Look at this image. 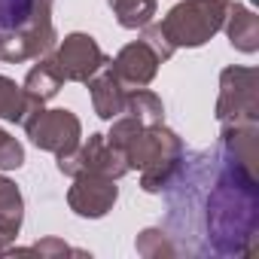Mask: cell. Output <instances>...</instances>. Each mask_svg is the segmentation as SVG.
<instances>
[{
  "instance_id": "obj_1",
  "label": "cell",
  "mask_w": 259,
  "mask_h": 259,
  "mask_svg": "<svg viewBox=\"0 0 259 259\" xmlns=\"http://www.w3.org/2000/svg\"><path fill=\"white\" fill-rule=\"evenodd\" d=\"M207 244L220 256H247L259 232V180L256 168L223 156L220 177L204 210Z\"/></svg>"
},
{
  "instance_id": "obj_2",
  "label": "cell",
  "mask_w": 259,
  "mask_h": 259,
  "mask_svg": "<svg viewBox=\"0 0 259 259\" xmlns=\"http://www.w3.org/2000/svg\"><path fill=\"white\" fill-rule=\"evenodd\" d=\"M125 159L132 171H141V189L159 195L168 186H174L183 168V141L165 122L144 125L135 141L125 147Z\"/></svg>"
},
{
  "instance_id": "obj_3",
  "label": "cell",
  "mask_w": 259,
  "mask_h": 259,
  "mask_svg": "<svg viewBox=\"0 0 259 259\" xmlns=\"http://www.w3.org/2000/svg\"><path fill=\"white\" fill-rule=\"evenodd\" d=\"M229 4L232 0H180L159 25L174 49H198L223 31Z\"/></svg>"
},
{
  "instance_id": "obj_4",
  "label": "cell",
  "mask_w": 259,
  "mask_h": 259,
  "mask_svg": "<svg viewBox=\"0 0 259 259\" xmlns=\"http://www.w3.org/2000/svg\"><path fill=\"white\" fill-rule=\"evenodd\" d=\"M220 128L256 125L259 122V70L256 67H223L217 98Z\"/></svg>"
},
{
  "instance_id": "obj_5",
  "label": "cell",
  "mask_w": 259,
  "mask_h": 259,
  "mask_svg": "<svg viewBox=\"0 0 259 259\" xmlns=\"http://www.w3.org/2000/svg\"><path fill=\"white\" fill-rule=\"evenodd\" d=\"M25 135L31 138V144L43 153H52V156H64L70 150L79 147L82 141V122L73 110H64V107H55V110H46L40 107L34 116L25 119Z\"/></svg>"
},
{
  "instance_id": "obj_6",
  "label": "cell",
  "mask_w": 259,
  "mask_h": 259,
  "mask_svg": "<svg viewBox=\"0 0 259 259\" xmlns=\"http://www.w3.org/2000/svg\"><path fill=\"white\" fill-rule=\"evenodd\" d=\"M55 168L64 177L95 171V174H104V177H113V180H122L132 171L128 168V159H125V150L113 147L104 135H89V141H79L76 150H70L64 156H55Z\"/></svg>"
},
{
  "instance_id": "obj_7",
  "label": "cell",
  "mask_w": 259,
  "mask_h": 259,
  "mask_svg": "<svg viewBox=\"0 0 259 259\" xmlns=\"http://www.w3.org/2000/svg\"><path fill=\"white\" fill-rule=\"evenodd\" d=\"M52 55H55V61L64 73V82H82V85L110 61L101 52L98 40L92 34H82V31H73L64 40H58Z\"/></svg>"
},
{
  "instance_id": "obj_8",
  "label": "cell",
  "mask_w": 259,
  "mask_h": 259,
  "mask_svg": "<svg viewBox=\"0 0 259 259\" xmlns=\"http://www.w3.org/2000/svg\"><path fill=\"white\" fill-rule=\"evenodd\" d=\"M70 180H73V186L67 189V204H70V210L76 217H82V220H101V217H107L116 207L119 186H116L113 177L85 171V174H76Z\"/></svg>"
},
{
  "instance_id": "obj_9",
  "label": "cell",
  "mask_w": 259,
  "mask_h": 259,
  "mask_svg": "<svg viewBox=\"0 0 259 259\" xmlns=\"http://www.w3.org/2000/svg\"><path fill=\"white\" fill-rule=\"evenodd\" d=\"M58 43L55 22H37L10 34H0V61L7 64H25L37 61L40 55H49Z\"/></svg>"
},
{
  "instance_id": "obj_10",
  "label": "cell",
  "mask_w": 259,
  "mask_h": 259,
  "mask_svg": "<svg viewBox=\"0 0 259 259\" xmlns=\"http://www.w3.org/2000/svg\"><path fill=\"white\" fill-rule=\"evenodd\" d=\"M159 64L162 58L144 43V40H132V43H125L116 58H110V67L116 73V79L125 85V89H147L156 73H159Z\"/></svg>"
},
{
  "instance_id": "obj_11",
  "label": "cell",
  "mask_w": 259,
  "mask_h": 259,
  "mask_svg": "<svg viewBox=\"0 0 259 259\" xmlns=\"http://www.w3.org/2000/svg\"><path fill=\"white\" fill-rule=\"evenodd\" d=\"M89 85V95H92V107H95V113L101 116V119H116L122 110H125V85L116 79V73H113V67H110V61L85 82Z\"/></svg>"
},
{
  "instance_id": "obj_12",
  "label": "cell",
  "mask_w": 259,
  "mask_h": 259,
  "mask_svg": "<svg viewBox=\"0 0 259 259\" xmlns=\"http://www.w3.org/2000/svg\"><path fill=\"white\" fill-rule=\"evenodd\" d=\"M223 31H226V37H229V43H232L235 52H244V55L259 52V19H256V13L250 7L229 4Z\"/></svg>"
},
{
  "instance_id": "obj_13",
  "label": "cell",
  "mask_w": 259,
  "mask_h": 259,
  "mask_svg": "<svg viewBox=\"0 0 259 259\" xmlns=\"http://www.w3.org/2000/svg\"><path fill=\"white\" fill-rule=\"evenodd\" d=\"M61 85H64V73H61V67H58V61H55V55L49 52V55H40L37 58V64L28 70V76H25V95L28 98H34V101H40V104H46V101H52L58 92H61Z\"/></svg>"
},
{
  "instance_id": "obj_14",
  "label": "cell",
  "mask_w": 259,
  "mask_h": 259,
  "mask_svg": "<svg viewBox=\"0 0 259 259\" xmlns=\"http://www.w3.org/2000/svg\"><path fill=\"white\" fill-rule=\"evenodd\" d=\"M37 22H52V4L46 0H0V34Z\"/></svg>"
},
{
  "instance_id": "obj_15",
  "label": "cell",
  "mask_w": 259,
  "mask_h": 259,
  "mask_svg": "<svg viewBox=\"0 0 259 259\" xmlns=\"http://www.w3.org/2000/svg\"><path fill=\"white\" fill-rule=\"evenodd\" d=\"M40 107H46V104L28 98L25 89H22L16 79H10V76L0 73V119L16 122V125H25V119L34 116Z\"/></svg>"
},
{
  "instance_id": "obj_16",
  "label": "cell",
  "mask_w": 259,
  "mask_h": 259,
  "mask_svg": "<svg viewBox=\"0 0 259 259\" xmlns=\"http://www.w3.org/2000/svg\"><path fill=\"white\" fill-rule=\"evenodd\" d=\"M25 223V198L22 189L16 186V180L7 177V171H0V226L7 232L19 235Z\"/></svg>"
},
{
  "instance_id": "obj_17",
  "label": "cell",
  "mask_w": 259,
  "mask_h": 259,
  "mask_svg": "<svg viewBox=\"0 0 259 259\" xmlns=\"http://www.w3.org/2000/svg\"><path fill=\"white\" fill-rule=\"evenodd\" d=\"M122 113L135 116L141 125H159V122H165V104L150 89H128L125 92V110Z\"/></svg>"
},
{
  "instance_id": "obj_18",
  "label": "cell",
  "mask_w": 259,
  "mask_h": 259,
  "mask_svg": "<svg viewBox=\"0 0 259 259\" xmlns=\"http://www.w3.org/2000/svg\"><path fill=\"white\" fill-rule=\"evenodd\" d=\"M110 10H113L119 28H125V31H141L144 25L153 22L159 4H156V0H119V4H113Z\"/></svg>"
},
{
  "instance_id": "obj_19",
  "label": "cell",
  "mask_w": 259,
  "mask_h": 259,
  "mask_svg": "<svg viewBox=\"0 0 259 259\" xmlns=\"http://www.w3.org/2000/svg\"><path fill=\"white\" fill-rule=\"evenodd\" d=\"M138 253L147 256V259H156V256H174L177 247L171 244L168 232H162V229H144L138 235Z\"/></svg>"
},
{
  "instance_id": "obj_20",
  "label": "cell",
  "mask_w": 259,
  "mask_h": 259,
  "mask_svg": "<svg viewBox=\"0 0 259 259\" xmlns=\"http://www.w3.org/2000/svg\"><path fill=\"white\" fill-rule=\"evenodd\" d=\"M141 128H144V125H141V122H138L135 116H128V113H119L116 119H110V132H107L104 138H107V141H110L113 147L125 150L128 144L135 141V135L141 132Z\"/></svg>"
},
{
  "instance_id": "obj_21",
  "label": "cell",
  "mask_w": 259,
  "mask_h": 259,
  "mask_svg": "<svg viewBox=\"0 0 259 259\" xmlns=\"http://www.w3.org/2000/svg\"><path fill=\"white\" fill-rule=\"evenodd\" d=\"M25 165V147L10 132L0 135V171H19Z\"/></svg>"
},
{
  "instance_id": "obj_22",
  "label": "cell",
  "mask_w": 259,
  "mask_h": 259,
  "mask_svg": "<svg viewBox=\"0 0 259 259\" xmlns=\"http://www.w3.org/2000/svg\"><path fill=\"white\" fill-rule=\"evenodd\" d=\"M141 40H144V43H147V46H150L159 58H162V61H168V58L177 52V49L171 46V40H168V34L162 31V25H159V22L144 25V28H141Z\"/></svg>"
},
{
  "instance_id": "obj_23",
  "label": "cell",
  "mask_w": 259,
  "mask_h": 259,
  "mask_svg": "<svg viewBox=\"0 0 259 259\" xmlns=\"http://www.w3.org/2000/svg\"><path fill=\"white\" fill-rule=\"evenodd\" d=\"M28 253H40V256H64V253H79V250L67 247V244H64V241H58V238H43V241L31 244V247H28Z\"/></svg>"
},
{
  "instance_id": "obj_24",
  "label": "cell",
  "mask_w": 259,
  "mask_h": 259,
  "mask_svg": "<svg viewBox=\"0 0 259 259\" xmlns=\"http://www.w3.org/2000/svg\"><path fill=\"white\" fill-rule=\"evenodd\" d=\"M16 238H19V235H13V232H7L4 226H0V256H7V250L16 244Z\"/></svg>"
},
{
  "instance_id": "obj_25",
  "label": "cell",
  "mask_w": 259,
  "mask_h": 259,
  "mask_svg": "<svg viewBox=\"0 0 259 259\" xmlns=\"http://www.w3.org/2000/svg\"><path fill=\"white\" fill-rule=\"evenodd\" d=\"M107 4H110V7H113V4H119V0H107Z\"/></svg>"
},
{
  "instance_id": "obj_26",
  "label": "cell",
  "mask_w": 259,
  "mask_h": 259,
  "mask_svg": "<svg viewBox=\"0 0 259 259\" xmlns=\"http://www.w3.org/2000/svg\"><path fill=\"white\" fill-rule=\"evenodd\" d=\"M46 4H55V0H46Z\"/></svg>"
},
{
  "instance_id": "obj_27",
  "label": "cell",
  "mask_w": 259,
  "mask_h": 259,
  "mask_svg": "<svg viewBox=\"0 0 259 259\" xmlns=\"http://www.w3.org/2000/svg\"><path fill=\"white\" fill-rule=\"evenodd\" d=\"M0 135H4V128H0Z\"/></svg>"
}]
</instances>
